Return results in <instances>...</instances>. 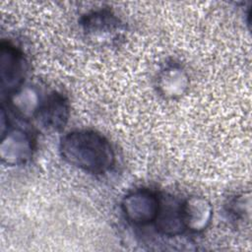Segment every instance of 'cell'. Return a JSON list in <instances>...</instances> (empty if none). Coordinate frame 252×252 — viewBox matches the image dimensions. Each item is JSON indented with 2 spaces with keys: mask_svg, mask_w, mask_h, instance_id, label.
<instances>
[{
  "mask_svg": "<svg viewBox=\"0 0 252 252\" xmlns=\"http://www.w3.org/2000/svg\"><path fill=\"white\" fill-rule=\"evenodd\" d=\"M61 158L70 165L91 174H104L115 164V153L107 138L90 129L74 130L59 142Z\"/></svg>",
  "mask_w": 252,
  "mask_h": 252,
  "instance_id": "obj_1",
  "label": "cell"
},
{
  "mask_svg": "<svg viewBox=\"0 0 252 252\" xmlns=\"http://www.w3.org/2000/svg\"><path fill=\"white\" fill-rule=\"evenodd\" d=\"M28 74V61L23 51L9 41L0 45V94L9 98L19 91Z\"/></svg>",
  "mask_w": 252,
  "mask_h": 252,
  "instance_id": "obj_2",
  "label": "cell"
},
{
  "mask_svg": "<svg viewBox=\"0 0 252 252\" xmlns=\"http://www.w3.org/2000/svg\"><path fill=\"white\" fill-rule=\"evenodd\" d=\"M79 24L85 36L94 42H115L124 32L121 20L107 8L86 13L80 18Z\"/></svg>",
  "mask_w": 252,
  "mask_h": 252,
  "instance_id": "obj_3",
  "label": "cell"
},
{
  "mask_svg": "<svg viewBox=\"0 0 252 252\" xmlns=\"http://www.w3.org/2000/svg\"><path fill=\"white\" fill-rule=\"evenodd\" d=\"M159 208L158 194L149 188H138L127 193L121 200L124 218L134 225L153 223Z\"/></svg>",
  "mask_w": 252,
  "mask_h": 252,
  "instance_id": "obj_4",
  "label": "cell"
},
{
  "mask_svg": "<svg viewBox=\"0 0 252 252\" xmlns=\"http://www.w3.org/2000/svg\"><path fill=\"white\" fill-rule=\"evenodd\" d=\"M34 152L32 135L23 128H9L2 134L0 144L1 161L9 166H19L29 162Z\"/></svg>",
  "mask_w": 252,
  "mask_h": 252,
  "instance_id": "obj_5",
  "label": "cell"
},
{
  "mask_svg": "<svg viewBox=\"0 0 252 252\" xmlns=\"http://www.w3.org/2000/svg\"><path fill=\"white\" fill-rule=\"evenodd\" d=\"M70 117V103L63 94L52 92L42 100L34 118L40 128L47 132H59L65 128Z\"/></svg>",
  "mask_w": 252,
  "mask_h": 252,
  "instance_id": "obj_6",
  "label": "cell"
},
{
  "mask_svg": "<svg viewBox=\"0 0 252 252\" xmlns=\"http://www.w3.org/2000/svg\"><path fill=\"white\" fill-rule=\"evenodd\" d=\"M181 204V201L170 195L159 196V208L154 223L160 234L172 237L186 230Z\"/></svg>",
  "mask_w": 252,
  "mask_h": 252,
  "instance_id": "obj_7",
  "label": "cell"
},
{
  "mask_svg": "<svg viewBox=\"0 0 252 252\" xmlns=\"http://www.w3.org/2000/svg\"><path fill=\"white\" fill-rule=\"evenodd\" d=\"M190 85L189 75L178 63H167L157 77V90L165 99H177L187 92Z\"/></svg>",
  "mask_w": 252,
  "mask_h": 252,
  "instance_id": "obj_8",
  "label": "cell"
},
{
  "mask_svg": "<svg viewBox=\"0 0 252 252\" xmlns=\"http://www.w3.org/2000/svg\"><path fill=\"white\" fill-rule=\"evenodd\" d=\"M182 216L185 228L194 233L203 232L211 223L213 206L202 196L193 195L182 201Z\"/></svg>",
  "mask_w": 252,
  "mask_h": 252,
  "instance_id": "obj_9",
  "label": "cell"
},
{
  "mask_svg": "<svg viewBox=\"0 0 252 252\" xmlns=\"http://www.w3.org/2000/svg\"><path fill=\"white\" fill-rule=\"evenodd\" d=\"M8 99L13 109L24 118L34 117L42 102L37 91L32 87H22Z\"/></svg>",
  "mask_w": 252,
  "mask_h": 252,
  "instance_id": "obj_10",
  "label": "cell"
},
{
  "mask_svg": "<svg viewBox=\"0 0 252 252\" xmlns=\"http://www.w3.org/2000/svg\"><path fill=\"white\" fill-rule=\"evenodd\" d=\"M229 216L238 221H244L250 216V196L241 194L233 197L227 205Z\"/></svg>",
  "mask_w": 252,
  "mask_h": 252,
  "instance_id": "obj_11",
  "label": "cell"
}]
</instances>
